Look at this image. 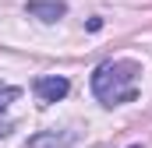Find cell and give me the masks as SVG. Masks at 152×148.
I'll return each mask as SVG.
<instances>
[{
    "label": "cell",
    "instance_id": "obj_7",
    "mask_svg": "<svg viewBox=\"0 0 152 148\" xmlns=\"http://www.w3.org/2000/svg\"><path fill=\"white\" fill-rule=\"evenodd\" d=\"M131 148H142V145H131Z\"/></svg>",
    "mask_w": 152,
    "mask_h": 148
},
{
    "label": "cell",
    "instance_id": "obj_4",
    "mask_svg": "<svg viewBox=\"0 0 152 148\" xmlns=\"http://www.w3.org/2000/svg\"><path fill=\"white\" fill-rule=\"evenodd\" d=\"M75 145L78 134H71V131H42L28 141V148H75Z\"/></svg>",
    "mask_w": 152,
    "mask_h": 148
},
{
    "label": "cell",
    "instance_id": "obj_3",
    "mask_svg": "<svg viewBox=\"0 0 152 148\" xmlns=\"http://www.w3.org/2000/svg\"><path fill=\"white\" fill-rule=\"evenodd\" d=\"M32 18L39 21H60L64 14H67V4L64 0H28V7H25Z\"/></svg>",
    "mask_w": 152,
    "mask_h": 148
},
{
    "label": "cell",
    "instance_id": "obj_6",
    "mask_svg": "<svg viewBox=\"0 0 152 148\" xmlns=\"http://www.w3.org/2000/svg\"><path fill=\"white\" fill-rule=\"evenodd\" d=\"M11 131H14V123H11V120H0V138H4V134H11Z\"/></svg>",
    "mask_w": 152,
    "mask_h": 148
},
{
    "label": "cell",
    "instance_id": "obj_2",
    "mask_svg": "<svg viewBox=\"0 0 152 148\" xmlns=\"http://www.w3.org/2000/svg\"><path fill=\"white\" fill-rule=\"evenodd\" d=\"M67 88H71V81H67L64 74L36 78V85H32V92H36V99L42 102V106H50V102H60V99L67 95Z\"/></svg>",
    "mask_w": 152,
    "mask_h": 148
},
{
    "label": "cell",
    "instance_id": "obj_1",
    "mask_svg": "<svg viewBox=\"0 0 152 148\" xmlns=\"http://www.w3.org/2000/svg\"><path fill=\"white\" fill-rule=\"evenodd\" d=\"M138 74L142 67L134 60H106L92 74V92L103 106H120L138 99Z\"/></svg>",
    "mask_w": 152,
    "mask_h": 148
},
{
    "label": "cell",
    "instance_id": "obj_5",
    "mask_svg": "<svg viewBox=\"0 0 152 148\" xmlns=\"http://www.w3.org/2000/svg\"><path fill=\"white\" fill-rule=\"evenodd\" d=\"M18 95H21V88H14V85H0V110H7Z\"/></svg>",
    "mask_w": 152,
    "mask_h": 148
}]
</instances>
